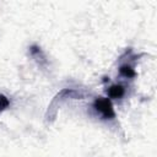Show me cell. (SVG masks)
<instances>
[{"label": "cell", "mask_w": 157, "mask_h": 157, "mask_svg": "<svg viewBox=\"0 0 157 157\" xmlns=\"http://www.w3.org/2000/svg\"><path fill=\"white\" fill-rule=\"evenodd\" d=\"M107 93H108L109 98H121L125 94V88H124V86L118 85V83L117 85H112L108 88Z\"/></svg>", "instance_id": "7a4b0ae2"}, {"label": "cell", "mask_w": 157, "mask_h": 157, "mask_svg": "<svg viewBox=\"0 0 157 157\" xmlns=\"http://www.w3.org/2000/svg\"><path fill=\"white\" fill-rule=\"evenodd\" d=\"M119 72H120V75H121L123 77H125V78H131V77L135 76V70H134V67H132L131 65H129L128 63L120 66Z\"/></svg>", "instance_id": "3957f363"}, {"label": "cell", "mask_w": 157, "mask_h": 157, "mask_svg": "<svg viewBox=\"0 0 157 157\" xmlns=\"http://www.w3.org/2000/svg\"><path fill=\"white\" fill-rule=\"evenodd\" d=\"M93 108L103 119H114L115 118L114 109L108 98H97L93 102Z\"/></svg>", "instance_id": "6da1fadb"}, {"label": "cell", "mask_w": 157, "mask_h": 157, "mask_svg": "<svg viewBox=\"0 0 157 157\" xmlns=\"http://www.w3.org/2000/svg\"><path fill=\"white\" fill-rule=\"evenodd\" d=\"M7 107H9V99L6 97H4L2 94H0V112L6 109Z\"/></svg>", "instance_id": "277c9868"}]
</instances>
